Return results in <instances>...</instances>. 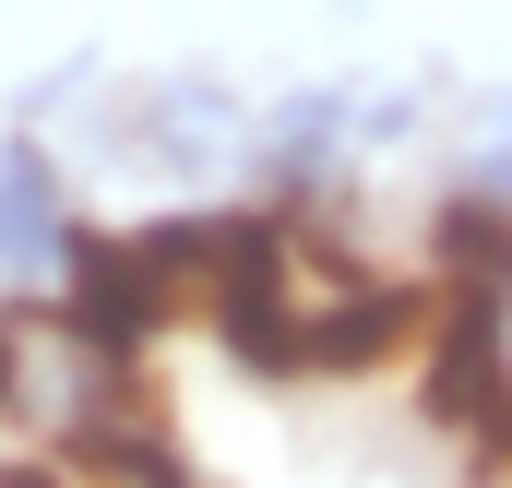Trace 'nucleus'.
I'll return each instance as SVG.
<instances>
[{"label":"nucleus","mask_w":512,"mask_h":488,"mask_svg":"<svg viewBox=\"0 0 512 488\" xmlns=\"http://www.w3.org/2000/svg\"><path fill=\"white\" fill-rule=\"evenodd\" d=\"M120 167H143L179 203L239 191V167H251V96L227 72H143V84H120Z\"/></svg>","instance_id":"f257e3e1"},{"label":"nucleus","mask_w":512,"mask_h":488,"mask_svg":"<svg viewBox=\"0 0 512 488\" xmlns=\"http://www.w3.org/2000/svg\"><path fill=\"white\" fill-rule=\"evenodd\" d=\"M358 179V84H286L274 108H251V167L239 191H262L274 215H310Z\"/></svg>","instance_id":"f03ea898"},{"label":"nucleus","mask_w":512,"mask_h":488,"mask_svg":"<svg viewBox=\"0 0 512 488\" xmlns=\"http://www.w3.org/2000/svg\"><path fill=\"white\" fill-rule=\"evenodd\" d=\"M84 262V203L48 131H0V298H60V274Z\"/></svg>","instance_id":"7ed1b4c3"},{"label":"nucleus","mask_w":512,"mask_h":488,"mask_svg":"<svg viewBox=\"0 0 512 488\" xmlns=\"http://www.w3.org/2000/svg\"><path fill=\"white\" fill-rule=\"evenodd\" d=\"M453 179H465V191H489V203H512V84L465 96V131H453Z\"/></svg>","instance_id":"20e7f679"},{"label":"nucleus","mask_w":512,"mask_h":488,"mask_svg":"<svg viewBox=\"0 0 512 488\" xmlns=\"http://www.w3.org/2000/svg\"><path fill=\"white\" fill-rule=\"evenodd\" d=\"M501 322H512V286H501Z\"/></svg>","instance_id":"39448f33"}]
</instances>
